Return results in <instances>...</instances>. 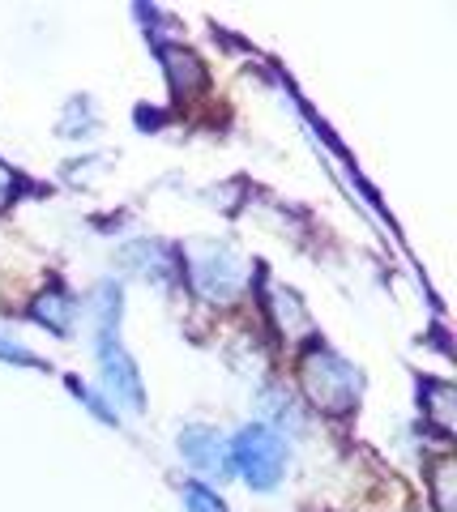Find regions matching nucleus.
I'll return each instance as SVG.
<instances>
[{
    "instance_id": "obj_2",
    "label": "nucleus",
    "mask_w": 457,
    "mask_h": 512,
    "mask_svg": "<svg viewBox=\"0 0 457 512\" xmlns=\"http://www.w3.org/2000/svg\"><path fill=\"white\" fill-rule=\"evenodd\" d=\"M184 274L193 282L197 295H206L210 303H227L244 291V261L231 248L218 244H188L180 252Z\"/></svg>"
},
{
    "instance_id": "obj_9",
    "label": "nucleus",
    "mask_w": 457,
    "mask_h": 512,
    "mask_svg": "<svg viewBox=\"0 0 457 512\" xmlns=\"http://www.w3.org/2000/svg\"><path fill=\"white\" fill-rule=\"evenodd\" d=\"M432 500H436V512H453L457 500H453V457L445 453L432 466Z\"/></svg>"
},
{
    "instance_id": "obj_8",
    "label": "nucleus",
    "mask_w": 457,
    "mask_h": 512,
    "mask_svg": "<svg viewBox=\"0 0 457 512\" xmlns=\"http://www.w3.org/2000/svg\"><path fill=\"white\" fill-rule=\"evenodd\" d=\"M419 397L428 402V410H432V423L440 427V431H453V384L449 380H423L419 384Z\"/></svg>"
},
{
    "instance_id": "obj_10",
    "label": "nucleus",
    "mask_w": 457,
    "mask_h": 512,
    "mask_svg": "<svg viewBox=\"0 0 457 512\" xmlns=\"http://www.w3.org/2000/svg\"><path fill=\"white\" fill-rule=\"evenodd\" d=\"M184 500H188V512H227L223 500L210 491V487H201V483H188L184 491Z\"/></svg>"
},
{
    "instance_id": "obj_11",
    "label": "nucleus",
    "mask_w": 457,
    "mask_h": 512,
    "mask_svg": "<svg viewBox=\"0 0 457 512\" xmlns=\"http://www.w3.org/2000/svg\"><path fill=\"white\" fill-rule=\"evenodd\" d=\"M13 192H18V171L0 163V214L9 210V201H13Z\"/></svg>"
},
{
    "instance_id": "obj_3",
    "label": "nucleus",
    "mask_w": 457,
    "mask_h": 512,
    "mask_svg": "<svg viewBox=\"0 0 457 512\" xmlns=\"http://www.w3.org/2000/svg\"><path fill=\"white\" fill-rule=\"evenodd\" d=\"M227 448H231V470H240L257 491H270L282 478V470H287V444L265 423L244 427Z\"/></svg>"
},
{
    "instance_id": "obj_4",
    "label": "nucleus",
    "mask_w": 457,
    "mask_h": 512,
    "mask_svg": "<svg viewBox=\"0 0 457 512\" xmlns=\"http://www.w3.org/2000/svg\"><path fill=\"white\" fill-rule=\"evenodd\" d=\"M180 453H184L188 466H197L201 474H210V478H227L231 474V448L210 427H188L180 436Z\"/></svg>"
},
{
    "instance_id": "obj_7",
    "label": "nucleus",
    "mask_w": 457,
    "mask_h": 512,
    "mask_svg": "<svg viewBox=\"0 0 457 512\" xmlns=\"http://www.w3.org/2000/svg\"><path fill=\"white\" fill-rule=\"evenodd\" d=\"M30 316H35L39 325H47L52 333H69L73 329V299L60 291V286H52L47 295H39L35 303H30Z\"/></svg>"
},
{
    "instance_id": "obj_5",
    "label": "nucleus",
    "mask_w": 457,
    "mask_h": 512,
    "mask_svg": "<svg viewBox=\"0 0 457 512\" xmlns=\"http://www.w3.org/2000/svg\"><path fill=\"white\" fill-rule=\"evenodd\" d=\"M159 60H163V69H167V82H171V94L176 99H193L197 90H206V64H201L188 47H159Z\"/></svg>"
},
{
    "instance_id": "obj_1",
    "label": "nucleus",
    "mask_w": 457,
    "mask_h": 512,
    "mask_svg": "<svg viewBox=\"0 0 457 512\" xmlns=\"http://www.w3.org/2000/svg\"><path fill=\"white\" fill-rule=\"evenodd\" d=\"M299 384H304L308 402L325 414H334V419L351 414L359 402V372L321 342L299 359Z\"/></svg>"
},
{
    "instance_id": "obj_6",
    "label": "nucleus",
    "mask_w": 457,
    "mask_h": 512,
    "mask_svg": "<svg viewBox=\"0 0 457 512\" xmlns=\"http://www.w3.org/2000/svg\"><path fill=\"white\" fill-rule=\"evenodd\" d=\"M265 299H270V316H274V325L287 342H299L304 333H312V316L304 312V303H299L287 286L265 282Z\"/></svg>"
}]
</instances>
